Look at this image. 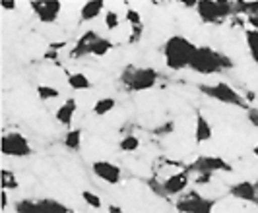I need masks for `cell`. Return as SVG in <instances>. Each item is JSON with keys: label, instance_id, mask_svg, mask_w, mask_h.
Listing matches in <instances>:
<instances>
[{"label": "cell", "instance_id": "cell-36", "mask_svg": "<svg viewBox=\"0 0 258 213\" xmlns=\"http://www.w3.org/2000/svg\"><path fill=\"white\" fill-rule=\"evenodd\" d=\"M210 180H212V175H196V184L200 186V184H210Z\"/></svg>", "mask_w": 258, "mask_h": 213}, {"label": "cell", "instance_id": "cell-21", "mask_svg": "<svg viewBox=\"0 0 258 213\" xmlns=\"http://www.w3.org/2000/svg\"><path fill=\"white\" fill-rule=\"evenodd\" d=\"M0 186L2 190H18L20 188V182H18V178L14 175L12 171H8V169H2L0 171Z\"/></svg>", "mask_w": 258, "mask_h": 213}, {"label": "cell", "instance_id": "cell-3", "mask_svg": "<svg viewBox=\"0 0 258 213\" xmlns=\"http://www.w3.org/2000/svg\"><path fill=\"white\" fill-rule=\"evenodd\" d=\"M196 14L204 24L218 25L235 14V2H227V0H198Z\"/></svg>", "mask_w": 258, "mask_h": 213}, {"label": "cell", "instance_id": "cell-14", "mask_svg": "<svg viewBox=\"0 0 258 213\" xmlns=\"http://www.w3.org/2000/svg\"><path fill=\"white\" fill-rule=\"evenodd\" d=\"M214 136V130H212V124L208 122V118L204 116L202 113L196 114V124H194V139H196V144L200 146V144H206L210 141Z\"/></svg>", "mask_w": 258, "mask_h": 213}, {"label": "cell", "instance_id": "cell-19", "mask_svg": "<svg viewBox=\"0 0 258 213\" xmlns=\"http://www.w3.org/2000/svg\"><path fill=\"white\" fill-rule=\"evenodd\" d=\"M115 107H116V101L113 97H101V99H97L93 103V114L105 116V114H109L111 111H115Z\"/></svg>", "mask_w": 258, "mask_h": 213}, {"label": "cell", "instance_id": "cell-18", "mask_svg": "<svg viewBox=\"0 0 258 213\" xmlns=\"http://www.w3.org/2000/svg\"><path fill=\"white\" fill-rule=\"evenodd\" d=\"M62 144H64L66 150L80 151L82 150V130H80V128H70V130L66 132Z\"/></svg>", "mask_w": 258, "mask_h": 213}, {"label": "cell", "instance_id": "cell-10", "mask_svg": "<svg viewBox=\"0 0 258 213\" xmlns=\"http://www.w3.org/2000/svg\"><path fill=\"white\" fill-rule=\"evenodd\" d=\"M190 182V173L188 171H179L175 175L167 176L161 182V196H179L188 188Z\"/></svg>", "mask_w": 258, "mask_h": 213}, {"label": "cell", "instance_id": "cell-8", "mask_svg": "<svg viewBox=\"0 0 258 213\" xmlns=\"http://www.w3.org/2000/svg\"><path fill=\"white\" fill-rule=\"evenodd\" d=\"M29 8L33 10L41 24H54L60 16L62 4L58 0H33L29 2Z\"/></svg>", "mask_w": 258, "mask_h": 213}, {"label": "cell", "instance_id": "cell-7", "mask_svg": "<svg viewBox=\"0 0 258 213\" xmlns=\"http://www.w3.org/2000/svg\"><path fill=\"white\" fill-rule=\"evenodd\" d=\"M188 173L196 175H214V173H231V165L225 159L216 157V155H200L198 159H194L190 167L186 169Z\"/></svg>", "mask_w": 258, "mask_h": 213}, {"label": "cell", "instance_id": "cell-1", "mask_svg": "<svg viewBox=\"0 0 258 213\" xmlns=\"http://www.w3.org/2000/svg\"><path fill=\"white\" fill-rule=\"evenodd\" d=\"M196 50H198V47L190 39H186L184 35H171L163 45L165 66L169 70H175V72L190 68Z\"/></svg>", "mask_w": 258, "mask_h": 213}, {"label": "cell", "instance_id": "cell-9", "mask_svg": "<svg viewBox=\"0 0 258 213\" xmlns=\"http://www.w3.org/2000/svg\"><path fill=\"white\" fill-rule=\"evenodd\" d=\"M91 171H93V175L97 176L99 180H103L107 184H111V186H115L118 184L120 180H122V171H120V167L115 163H111V161H93L91 163Z\"/></svg>", "mask_w": 258, "mask_h": 213}, {"label": "cell", "instance_id": "cell-16", "mask_svg": "<svg viewBox=\"0 0 258 213\" xmlns=\"http://www.w3.org/2000/svg\"><path fill=\"white\" fill-rule=\"evenodd\" d=\"M204 196H200L198 192H186L184 196H181L177 203H175V207H177V211L179 213H194V209L198 207V203L202 201Z\"/></svg>", "mask_w": 258, "mask_h": 213}, {"label": "cell", "instance_id": "cell-37", "mask_svg": "<svg viewBox=\"0 0 258 213\" xmlns=\"http://www.w3.org/2000/svg\"><path fill=\"white\" fill-rule=\"evenodd\" d=\"M0 198H2V211H6V207H8V192H6V190H2Z\"/></svg>", "mask_w": 258, "mask_h": 213}, {"label": "cell", "instance_id": "cell-28", "mask_svg": "<svg viewBox=\"0 0 258 213\" xmlns=\"http://www.w3.org/2000/svg\"><path fill=\"white\" fill-rule=\"evenodd\" d=\"M82 200L86 201L90 207H93V209H99V207L103 205L101 198H99L95 192H91V190H84V192H82Z\"/></svg>", "mask_w": 258, "mask_h": 213}, {"label": "cell", "instance_id": "cell-2", "mask_svg": "<svg viewBox=\"0 0 258 213\" xmlns=\"http://www.w3.org/2000/svg\"><path fill=\"white\" fill-rule=\"evenodd\" d=\"M233 62L229 60L227 54H223L220 50H214L210 47H198L196 54L192 58V68L198 74H216V72H223L227 68H231Z\"/></svg>", "mask_w": 258, "mask_h": 213}, {"label": "cell", "instance_id": "cell-11", "mask_svg": "<svg viewBox=\"0 0 258 213\" xmlns=\"http://www.w3.org/2000/svg\"><path fill=\"white\" fill-rule=\"evenodd\" d=\"M229 194L233 198L241 201H248V203H256L258 205V188L256 182H250V180H241L237 184H233L229 188Z\"/></svg>", "mask_w": 258, "mask_h": 213}, {"label": "cell", "instance_id": "cell-12", "mask_svg": "<svg viewBox=\"0 0 258 213\" xmlns=\"http://www.w3.org/2000/svg\"><path fill=\"white\" fill-rule=\"evenodd\" d=\"M101 37L97 31H86L82 37L76 41V45H74V49L70 50V58H82V56H88L91 54V50H93V45H95V41Z\"/></svg>", "mask_w": 258, "mask_h": 213}, {"label": "cell", "instance_id": "cell-15", "mask_svg": "<svg viewBox=\"0 0 258 213\" xmlns=\"http://www.w3.org/2000/svg\"><path fill=\"white\" fill-rule=\"evenodd\" d=\"M103 12H107L103 0H90V2H86V4L82 6V10H80V20H82V22H93V20H97Z\"/></svg>", "mask_w": 258, "mask_h": 213}, {"label": "cell", "instance_id": "cell-30", "mask_svg": "<svg viewBox=\"0 0 258 213\" xmlns=\"http://www.w3.org/2000/svg\"><path fill=\"white\" fill-rule=\"evenodd\" d=\"M124 20H126V22L130 24V27L144 25L142 16H140V12H138V10H134V8H128V10H126V14H124Z\"/></svg>", "mask_w": 258, "mask_h": 213}, {"label": "cell", "instance_id": "cell-5", "mask_svg": "<svg viewBox=\"0 0 258 213\" xmlns=\"http://www.w3.org/2000/svg\"><path fill=\"white\" fill-rule=\"evenodd\" d=\"M200 91H202L204 95H208V97L223 103V105H233V107L248 109L245 97H243L235 88H231L229 84H225V82H218V84H212V86H210V84H204V86H200Z\"/></svg>", "mask_w": 258, "mask_h": 213}, {"label": "cell", "instance_id": "cell-40", "mask_svg": "<svg viewBox=\"0 0 258 213\" xmlns=\"http://www.w3.org/2000/svg\"><path fill=\"white\" fill-rule=\"evenodd\" d=\"M252 153H254V157H256V159H258V144H256V146H254V150H252Z\"/></svg>", "mask_w": 258, "mask_h": 213}, {"label": "cell", "instance_id": "cell-33", "mask_svg": "<svg viewBox=\"0 0 258 213\" xmlns=\"http://www.w3.org/2000/svg\"><path fill=\"white\" fill-rule=\"evenodd\" d=\"M246 120L254 126V128H258V109L256 107H248V109H246Z\"/></svg>", "mask_w": 258, "mask_h": 213}, {"label": "cell", "instance_id": "cell-27", "mask_svg": "<svg viewBox=\"0 0 258 213\" xmlns=\"http://www.w3.org/2000/svg\"><path fill=\"white\" fill-rule=\"evenodd\" d=\"M241 12L246 16H250V14L258 16V2H235V14Z\"/></svg>", "mask_w": 258, "mask_h": 213}, {"label": "cell", "instance_id": "cell-34", "mask_svg": "<svg viewBox=\"0 0 258 213\" xmlns=\"http://www.w3.org/2000/svg\"><path fill=\"white\" fill-rule=\"evenodd\" d=\"M173 130H175V124H173V122H171V120H167V122H165V124L161 126V128H157V130H155V132H157V134H159V136H167V134H171V132H173Z\"/></svg>", "mask_w": 258, "mask_h": 213}, {"label": "cell", "instance_id": "cell-17", "mask_svg": "<svg viewBox=\"0 0 258 213\" xmlns=\"http://www.w3.org/2000/svg\"><path fill=\"white\" fill-rule=\"evenodd\" d=\"M66 84H68V88H72L74 91H86V89L91 88L90 78L86 74H82V72H72V74H68Z\"/></svg>", "mask_w": 258, "mask_h": 213}, {"label": "cell", "instance_id": "cell-29", "mask_svg": "<svg viewBox=\"0 0 258 213\" xmlns=\"http://www.w3.org/2000/svg\"><path fill=\"white\" fill-rule=\"evenodd\" d=\"M118 25H120L118 14H116L115 10H107V12H105V27H107L109 31H115Z\"/></svg>", "mask_w": 258, "mask_h": 213}, {"label": "cell", "instance_id": "cell-38", "mask_svg": "<svg viewBox=\"0 0 258 213\" xmlns=\"http://www.w3.org/2000/svg\"><path fill=\"white\" fill-rule=\"evenodd\" d=\"M184 8H194L196 10V6H198V0H182L181 2Z\"/></svg>", "mask_w": 258, "mask_h": 213}, {"label": "cell", "instance_id": "cell-4", "mask_svg": "<svg viewBox=\"0 0 258 213\" xmlns=\"http://www.w3.org/2000/svg\"><path fill=\"white\" fill-rule=\"evenodd\" d=\"M157 72L154 68H136V66H128L122 70L120 74V82L130 89V91H146L152 89L157 84Z\"/></svg>", "mask_w": 258, "mask_h": 213}, {"label": "cell", "instance_id": "cell-39", "mask_svg": "<svg viewBox=\"0 0 258 213\" xmlns=\"http://www.w3.org/2000/svg\"><path fill=\"white\" fill-rule=\"evenodd\" d=\"M107 213H124V211H122V207H118V205H109Z\"/></svg>", "mask_w": 258, "mask_h": 213}, {"label": "cell", "instance_id": "cell-35", "mask_svg": "<svg viewBox=\"0 0 258 213\" xmlns=\"http://www.w3.org/2000/svg\"><path fill=\"white\" fill-rule=\"evenodd\" d=\"M16 2L14 0H0V8L2 10H6V12H10V10H16Z\"/></svg>", "mask_w": 258, "mask_h": 213}, {"label": "cell", "instance_id": "cell-20", "mask_svg": "<svg viewBox=\"0 0 258 213\" xmlns=\"http://www.w3.org/2000/svg\"><path fill=\"white\" fill-rule=\"evenodd\" d=\"M39 203H41L43 213H72L64 203H60V201H56V200H51V198H43V200H39Z\"/></svg>", "mask_w": 258, "mask_h": 213}, {"label": "cell", "instance_id": "cell-13", "mask_svg": "<svg viewBox=\"0 0 258 213\" xmlns=\"http://www.w3.org/2000/svg\"><path fill=\"white\" fill-rule=\"evenodd\" d=\"M76 111H78V101L76 99H66L64 103L56 109V113H54V120H56L58 124L70 128V126H72V120H74Z\"/></svg>", "mask_w": 258, "mask_h": 213}, {"label": "cell", "instance_id": "cell-41", "mask_svg": "<svg viewBox=\"0 0 258 213\" xmlns=\"http://www.w3.org/2000/svg\"><path fill=\"white\" fill-rule=\"evenodd\" d=\"M256 188H258V182H256Z\"/></svg>", "mask_w": 258, "mask_h": 213}, {"label": "cell", "instance_id": "cell-32", "mask_svg": "<svg viewBox=\"0 0 258 213\" xmlns=\"http://www.w3.org/2000/svg\"><path fill=\"white\" fill-rule=\"evenodd\" d=\"M142 33H144V25H136V27H132V33H130V37H128L130 45L138 43V41L142 39Z\"/></svg>", "mask_w": 258, "mask_h": 213}, {"label": "cell", "instance_id": "cell-26", "mask_svg": "<svg viewBox=\"0 0 258 213\" xmlns=\"http://www.w3.org/2000/svg\"><path fill=\"white\" fill-rule=\"evenodd\" d=\"M113 49V43L109 41V39L105 37H99L95 41V45H93V50H91V54L93 56H105L109 50Z\"/></svg>", "mask_w": 258, "mask_h": 213}, {"label": "cell", "instance_id": "cell-6", "mask_svg": "<svg viewBox=\"0 0 258 213\" xmlns=\"http://www.w3.org/2000/svg\"><path fill=\"white\" fill-rule=\"evenodd\" d=\"M0 150H2V155H6V157H29L31 155V144L27 141L24 134L8 132V134L2 136Z\"/></svg>", "mask_w": 258, "mask_h": 213}, {"label": "cell", "instance_id": "cell-24", "mask_svg": "<svg viewBox=\"0 0 258 213\" xmlns=\"http://www.w3.org/2000/svg\"><path fill=\"white\" fill-rule=\"evenodd\" d=\"M118 150L122 151V153H132V151L140 150V138L134 136V134L124 136V138L118 141Z\"/></svg>", "mask_w": 258, "mask_h": 213}, {"label": "cell", "instance_id": "cell-25", "mask_svg": "<svg viewBox=\"0 0 258 213\" xmlns=\"http://www.w3.org/2000/svg\"><path fill=\"white\" fill-rule=\"evenodd\" d=\"M37 97L41 101H51L60 97V91L52 86H37Z\"/></svg>", "mask_w": 258, "mask_h": 213}, {"label": "cell", "instance_id": "cell-22", "mask_svg": "<svg viewBox=\"0 0 258 213\" xmlns=\"http://www.w3.org/2000/svg\"><path fill=\"white\" fill-rule=\"evenodd\" d=\"M14 211L16 213H43L41 203L33 200H20L14 203Z\"/></svg>", "mask_w": 258, "mask_h": 213}, {"label": "cell", "instance_id": "cell-23", "mask_svg": "<svg viewBox=\"0 0 258 213\" xmlns=\"http://www.w3.org/2000/svg\"><path fill=\"white\" fill-rule=\"evenodd\" d=\"M245 41H246V47L250 50V56L254 64L258 66V31L254 29H246L245 31Z\"/></svg>", "mask_w": 258, "mask_h": 213}, {"label": "cell", "instance_id": "cell-31", "mask_svg": "<svg viewBox=\"0 0 258 213\" xmlns=\"http://www.w3.org/2000/svg\"><path fill=\"white\" fill-rule=\"evenodd\" d=\"M214 207H216V200L202 198V201L198 203V207L194 209V213H214Z\"/></svg>", "mask_w": 258, "mask_h": 213}]
</instances>
